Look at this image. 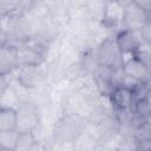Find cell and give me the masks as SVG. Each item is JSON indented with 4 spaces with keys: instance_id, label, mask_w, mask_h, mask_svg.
Segmentation results:
<instances>
[{
    "instance_id": "1",
    "label": "cell",
    "mask_w": 151,
    "mask_h": 151,
    "mask_svg": "<svg viewBox=\"0 0 151 151\" xmlns=\"http://www.w3.org/2000/svg\"><path fill=\"white\" fill-rule=\"evenodd\" d=\"M86 122L87 120L78 114H64L53 125L55 142H73V139L84 131Z\"/></svg>"
},
{
    "instance_id": "2",
    "label": "cell",
    "mask_w": 151,
    "mask_h": 151,
    "mask_svg": "<svg viewBox=\"0 0 151 151\" xmlns=\"http://www.w3.org/2000/svg\"><path fill=\"white\" fill-rule=\"evenodd\" d=\"M17 113L18 122L15 130L19 133H32L41 122L40 107L29 100L22 101L17 109Z\"/></svg>"
},
{
    "instance_id": "3",
    "label": "cell",
    "mask_w": 151,
    "mask_h": 151,
    "mask_svg": "<svg viewBox=\"0 0 151 151\" xmlns=\"http://www.w3.org/2000/svg\"><path fill=\"white\" fill-rule=\"evenodd\" d=\"M94 54L100 66L110 68H120L123 66V53L113 37L104 40L94 50Z\"/></svg>"
},
{
    "instance_id": "4",
    "label": "cell",
    "mask_w": 151,
    "mask_h": 151,
    "mask_svg": "<svg viewBox=\"0 0 151 151\" xmlns=\"http://www.w3.org/2000/svg\"><path fill=\"white\" fill-rule=\"evenodd\" d=\"M14 72H17V81L27 90H34L42 86V83L47 76V73L42 68V65H22L19 66Z\"/></svg>"
},
{
    "instance_id": "5",
    "label": "cell",
    "mask_w": 151,
    "mask_h": 151,
    "mask_svg": "<svg viewBox=\"0 0 151 151\" xmlns=\"http://www.w3.org/2000/svg\"><path fill=\"white\" fill-rule=\"evenodd\" d=\"M150 19V14L142 7L138 1L125 2V13L123 20V28L132 32H139Z\"/></svg>"
},
{
    "instance_id": "6",
    "label": "cell",
    "mask_w": 151,
    "mask_h": 151,
    "mask_svg": "<svg viewBox=\"0 0 151 151\" xmlns=\"http://www.w3.org/2000/svg\"><path fill=\"white\" fill-rule=\"evenodd\" d=\"M123 73L140 83H149L151 80V70L142 63L134 54H123Z\"/></svg>"
},
{
    "instance_id": "7",
    "label": "cell",
    "mask_w": 151,
    "mask_h": 151,
    "mask_svg": "<svg viewBox=\"0 0 151 151\" xmlns=\"http://www.w3.org/2000/svg\"><path fill=\"white\" fill-rule=\"evenodd\" d=\"M71 91L78 93L79 96L84 97L88 100L97 99L101 93L93 74L84 73L71 81Z\"/></svg>"
},
{
    "instance_id": "8",
    "label": "cell",
    "mask_w": 151,
    "mask_h": 151,
    "mask_svg": "<svg viewBox=\"0 0 151 151\" xmlns=\"http://www.w3.org/2000/svg\"><path fill=\"white\" fill-rule=\"evenodd\" d=\"M125 13V2L122 1H105L103 25L112 29L116 27H123Z\"/></svg>"
},
{
    "instance_id": "9",
    "label": "cell",
    "mask_w": 151,
    "mask_h": 151,
    "mask_svg": "<svg viewBox=\"0 0 151 151\" xmlns=\"http://www.w3.org/2000/svg\"><path fill=\"white\" fill-rule=\"evenodd\" d=\"M113 38L123 54H134V51L142 40L139 32H132L126 28H119Z\"/></svg>"
},
{
    "instance_id": "10",
    "label": "cell",
    "mask_w": 151,
    "mask_h": 151,
    "mask_svg": "<svg viewBox=\"0 0 151 151\" xmlns=\"http://www.w3.org/2000/svg\"><path fill=\"white\" fill-rule=\"evenodd\" d=\"M19 67L17 47L9 44H2L0 51V68L1 76L12 74Z\"/></svg>"
},
{
    "instance_id": "11",
    "label": "cell",
    "mask_w": 151,
    "mask_h": 151,
    "mask_svg": "<svg viewBox=\"0 0 151 151\" xmlns=\"http://www.w3.org/2000/svg\"><path fill=\"white\" fill-rule=\"evenodd\" d=\"M110 98L113 105V109L116 112H120V111H131L133 107V94L132 91L119 86L116 87L111 93H110Z\"/></svg>"
},
{
    "instance_id": "12",
    "label": "cell",
    "mask_w": 151,
    "mask_h": 151,
    "mask_svg": "<svg viewBox=\"0 0 151 151\" xmlns=\"http://www.w3.org/2000/svg\"><path fill=\"white\" fill-rule=\"evenodd\" d=\"M21 99L14 88V86L8 81L1 86L0 91V106L1 109H14L17 110L21 104Z\"/></svg>"
},
{
    "instance_id": "13",
    "label": "cell",
    "mask_w": 151,
    "mask_h": 151,
    "mask_svg": "<svg viewBox=\"0 0 151 151\" xmlns=\"http://www.w3.org/2000/svg\"><path fill=\"white\" fill-rule=\"evenodd\" d=\"M73 151H97L99 147V142L86 133L85 131L80 132L73 139Z\"/></svg>"
},
{
    "instance_id": "14",
    "label": "cell",
    "mask_w": 151,
    "mask_h": 151,
    "mask_svg": "<svg viewBox=\"0 0 151 151\" xmlns=\"http://www.w3.org/2000/svg\"><path fill=\"white\" fill-rule=\"evenodd\" d=\"M18 113L14 109H0V131L15 130Z\"/></svg>"
},
{
    "instance_id": "15",
    "label": "cell",
    "mask_w": 151,
    "mask_h": 151,
    "mask_svg": "<svg viewBox=\"0 0 151 151\" xmlns=\"http://www.w3.org/2000/svg\"><path fill=\"white\" fill-rule=\"evenodd\" d=\"M85 5L87 8L88 19L93 22L103 24L105 1H87V2H85Z\"/></svg>"
},
{
    "instance_id": "16",
    "label": "cell",
    "mask_w": 151,
    "mask_h": 151,
    "mask_svg": "<svg viewBox=\"0 0 151 151\" xmlns=\"http://www.w3.org/2000/svg\"><path fill=\"white\" fill-rule=\"evenodd\" d=\"M20 133L17 130L0 131V147L1 150H12L14 151L18 144Z\"/></svg>"
},
{
    "instance_id": "17",
    "label": "cell",
    "mask_w": 151,
    "mask_h": 151,
    "mask_svg": "<svg viewBox=\"0 0 151 151\" xmlns=\"http://www.w3.org/2000/svg\"><path fill=\"white\" fill-rule=\"evenodd\" d=\"M38 144L32 133H20L14 151H35Z\"/></svg>"
},
{
    "instance_id": "18",
    "label": "cell",
    "mask_w": 151,
    "mask_h": 151,
    "mask_svg": "<svg viewBox=\"0 0 151 151\" xmlns=\"http://www.w3.org/2000/svg\"><path fill=\"white\" fill-rule=\"evenodd\" d=\"M134 55L142 61L144 63L147 67L151 68V45L140 40L138 47L134 51Z\"/></svg>"
},
{
    "instance_id": "19",
    "label": "cell",
    "mask_w": 151,
    "mask_h": 151,
    "mask_svg": "<svg viewBox=\"0 0 151 151\" xmlns=\"http://www.w3.org/2000/svg\"><path fill=\"white\" fill-rule=\"evenodd\" d=\"M116 151H138L137 140L134 136H125L119 142Z\"/></svg>"
},
{
    "instance_id": "20",
    "label": "cell",
    "mask_w": 151,
    "mask_h": 151,
    "mask_svg": "<svg viewBox=\"0 0 151 151\" xmlns=\"http://www.w3.org/2000/svg\"><path fill=\"white\" fill-rule=\"evenodd\" d=\"M139 35H140V39L143 41L151 45V17L147 20V22L143 26V28L139 31Z\"/></svg>"
},
{
    "instance_id": "21",
    "label": "cell",
    "mask_w": 151,
    "mask_h": 151,
    "mask_svg": "<svg viewBox=\"0 0 151 151\" xmlns=\"http://www.w3.org/2000/svg\"><path fill=\"white\" fill-rule=\"evenodd\" d=\"M150 70H151V68H150Z\"/></svg>"
},
{
    "instance_id": "22",
    "label": "cell",
    "mask_w": 151,
    "mask_h": 151,
    "mask_svg": "<svg viewBox=\"0 0 151 151\" xmlns=\"http://www.w3.org/2000/svg\"><path fill=\"white\" fill-rule=\"evenodd\" d=\"M97 151H98V150H97Z\"/></svg>"
}]
</instances>
